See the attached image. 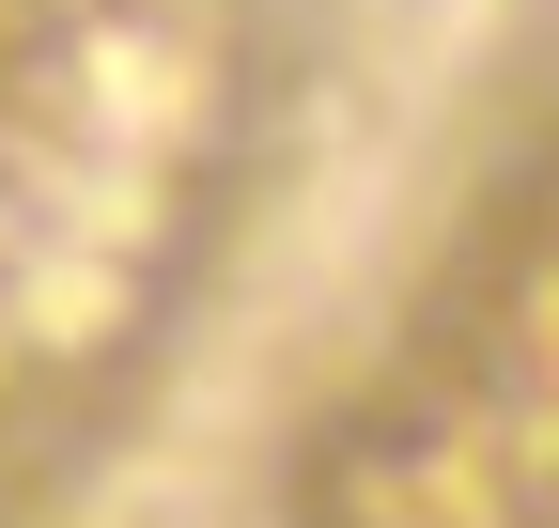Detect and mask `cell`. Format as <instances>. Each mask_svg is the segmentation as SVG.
Masks as SVG:
<instances>
[{
	"label": "cell",
	"instance_id": "obj_1",
	"mask_svg": "<svg viewBox=\"0 0 559 528\" xmlns=\"http://www.w3.org/2000/svg\"><path fill=\"white\" fill-rule=\"evenodd\" d=\"M559 513V141L481 203L466 264L311 451V528H544Z\"/></svg>",
	"mask_w": 559,
	"mask_h": 528
}]
</instances>
